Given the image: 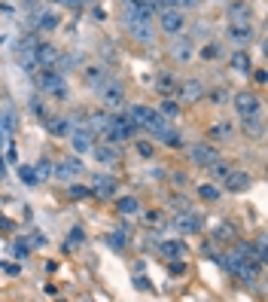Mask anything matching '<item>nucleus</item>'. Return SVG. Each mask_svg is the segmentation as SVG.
Listing matches in <instances>:
<instances>
[{"label": "nucleus", "mask_w": 268, "mask_h": 302, "mask_svg": "<svg viewBox=\"0 0 268 302\" xmlns=\"http://www.w3.org/2000/svg\"><path fill=\"white\" fill-rule=\"evenodd\" d=\"M34 55H37V64L40 67H55V61H58V49L52 46V43H37L34 46Z\"/></svg>", "instance_id": "nucleus-14"}, {"label": "nucleus", "mask_w": 268, "mask_h": 302, "mask_svg": "<svg viewBox=\"0 0 268 302\" xmlns=\"http://www.w3.org/2000/svg\"><path fill=\"white\" fill-rule=\"evenodd\" d=\"M159 113H162V116H168V119H177L180 104H177V101H171V98H165V101H162V107H159Z\"/></svg>", "instance_id": "nucleus-32"}, {"label": "nucleus", "mask_w": 268, "mask_h": 302, "mask_svg": "<svg viewBox=\"0 0 268 302\" xmlns=\"http://www.w3.org/2000/svg\"><path fill=\"white\" fill-rule=\"evenodd\" d=\"M229 64H232V70H235V73H241V76H247V73L253 70V61H250V55H247L244 49H238V52L232 55V61H229Z\"/></svg>", "instance_id": "nucleus-21"}, {"label": "nucleus", "mask_w": 268, "mask_h": 302, "mask_svg": "<svg viewBox=\"0 0 268 302\" xmlns=\"http://www.w3.org/2000/svg\"><path fill=\"white\" fill-rule=\"evenodd\" d=\"M229 18L238 21V24L250 21V6H247V3H232V6H229Z\"/></svg>", "instance_id": "nucleus-26"}, {"label": "nucleus", "mask_w": 268, "mask_h": 302, "mask_svg": "<svg viewBox=\"0 0 268 302\" xmlns=\"http://www.w3.org/2000/svg\"><path fill=\"white\" fill-rule=\"evenodd\" d=\"M198 196H201L204 202H217V199H220V189H217L214 183H204V186H198Z\"/></svg>", "instance_id": "nucleus-34"}, {"label": "nucleus", "mask_w": 268, "mask_h": 302, "mask_svg": "<svg viewBox=\"0 0 268 302\" xmlns=\"http://www.w3.org/2000/svg\"><path fill=\"white\" fill-rule=\"evenodd\" d=\"M171 55H174V61L186 64V61L195 58V43H192L189 37H177V40L171 43Z\"/></svg>", "instance_id": "nucleus-10"}, {"label": "nucleus", "mask_w": 268, "mask_h": 302, "mask_svg": "<svg viewBox=\"0 0 268 302\" xmlns=\"http://www.w3.org/2000/svg\"><path fill=\"white\" fill-rule=\"evenodd\" d=\"M180 98H183L186 104H195V101L204 98V86H201L198 79H186V83L180 86Z\"/></svg>", "instance_id": "nucleus-20"}, {"label": "nucleus", "mask_w": 268, "mask_h": 302, "mask_svg": "<svg viewBox=\"0 0 268 302\" xmlns=\"http://www.w3.org/2000/svg\"><path fill=\"white\" fill-rule=\"evenodd\" d=\"M143 128H146L153 138H159V141H162V138L171 131V119H168V116H162L159 110H150V119H146V125H143Z\"/></svg>", "instance_id": "nucleus-11"}, {"label": "nucleus", "mask_w": 268, "mask_h": 302, "mask_svg": "<svg viewBox=\"0 0 268 302\" xmlns=\"http://www.w3.org/2000/svg\"><path fill=\"white\" fill-rule=\"evenodd\" d=\"M12 254H15L18 260H24V257L31 254V248H27V244H21V241H12Z\"/></svg>", "instance_id": "nucleus-42"}, {"label": "nucleus", "mask_w": 268, "mask_h": 302, "mask_svg": "<svg viewBox=\"0 0 268 302\" xmlns=\"http://www.w3.org/2000/svg\"><path fill=\"white\" fill-rule=\"evenodd\" d=\"M0 269H3V272H6V275H9V278H15V275H18V272H21V266H18V263H3V266H0Z\"/></svg>", "instance_id": "nucleus-44"}, {"label": "nucleus", "mask_w": 268, "mask_h": 302, "mask_svg": "<svg viewBox=\"0 0 268 302\" xmlns=\"http://www.w3.org/2000/svg\"><path fill=\"white\" fill-rule=\"evenodd\" d=\"M88 153L95 156V162H98V165H116V162L122 159V153H119L116 147H110V144H101V147H92Z\"/></svg>", "instance_id": "nucleus-15"}, {"label": "nucleus", "mask_w": 268, "mask_h": 302, "mask_svg": "<svg viewBox=\"0 0 268 302\" xmlns=\"http://www.w3.org/2000/svg\"><path fill=\"white\" fill-rule=\"evenodd\" d=\"M180 235H195V232H201V226H204V214H198V211H183V214H174V223H171Z\"/></svg>", "instance_id": "nucleus-4"}, {"label": "nucleus", "mask_w": 268, "mask_h": 302, "mask_svg": "<svg viewBox=\"0 0 268 302\" xmlns=\"http://www.w3.org/2000/svg\"><path fill=\"white\" fill-rule=\"evenodd\" d=\"M162 6H174V9H195L198 0H159Z\"/></svg>", "instance_id": "nucleus-35"}, {"label": "nucleus", "mask_w": 268, "mask_h": 302, "mask_svg": "<svg viewBox=\"0 0 268 302\" xmlns=\"http://www.w3.org/2000/svg\"><path fill=\"white\" fill-rule=\"evenodd\" d=\"M168 263H171V266H168L171 275H183V272H186V263H183V260H168Z\"/></svg>", "instance_id": "nucleus-43"}, {"label": "nucleus", "mask_w": 268, "mask_h": 302, "mask_svg": "<svg viewBox=\"0 0 268 302\" xmlns=\"http://www.w3.org/2000/svg\"><path fill=\"white\" fill-rule=\"evenodd\" d=\"M143 3H146V6H156V3H159V0H143Z\"/></svg>", "instance_id": "nucleus-48"}, {"label": "nucleus", "mask_w": 268, "mask_h": 302, "mask_svg": "<svg viewBox=\"0 0 268 302\" xmlns=\"http://www.w3.org/2000/svg\"><path fill=\"white\" fill-rule=\"evenodd\" d=\"M119 211H122L125 217H131V214L140 211V202H137L134 196H125V199H119Z\"/></svg>", "instance_id": "nucleus-28"}, {"label": "nucleus", "mask_w": 268, "mask_h": 302, "mask_svg": "<svg viewBox=\"0 0 268 302\" xmlns=\"http://www.w3.org/2000/svg\"><path fill=\"white\" fill-rule=\"evenodd\" d=\"M156 89L162 92V95H171L174 92V76L165 70V73H159V79H156Z\"/></svg>", "instance_id": "nucleus-29"}, {"label": "nucleus", "mask_w": 268, "mask_h": 302, "mask_svg": "<svg viewBox=\"0 0 268 302\" xmlns=\"http://www.w3.org/2000/svg\"><path fill=\"white\" fill-rule=\"evenodd\" d=\"M70 147H73V153H88V150L95 147V131H92V125H85V122L73 125V128H70Z\"/></svg>", "instance_id": "nucleus-6"}, {"label": "nucleus", "mask_w": 268, "mask_h": 302, "mask_svg": "<svg viewBox=\"0 0 268 302\" xmlns=\"http://www.w3.org/2000/svg\"><path fill=\"white\" fill-rule=\"evenodd\" d=\"M34 46H37V40H34V37H24V40L15 46V61H18V67H21V70H27V73H37V70H40L37 55H34Z\"/></svg>", "instance_id": "nucleus-3"}, {"label": "nucleus", "mask_w": 268, "mask_h": 302, "mask_svg": "<svg viewBox=\"0 0 268 302\" xmlns=\"http://www.w3.org/2000/svg\"><path fill=\"white\" fill-rule=\"evenodd\" d=\"M70 128H73V116H52L46 122V131L52 138H64V134H70Z\"/></svg>", "instance_id": "nucleus-19"}, {"label": "nucleus", "mask_w": 268, "mask_h": 302, "mask_svg": "<svg viewBox=\"0 0 268 302\" xmlns=\"http://www.w3.org/2000/svg\"><path fill=\"white\" fill-rule=\"evenodd\" d=\"M189 159L198 165V168H207L211 162H217L220 156H217V150L211 147V144H195L192 150H189Z\"/></svg>", "instance_id": "nucleus-12"}, {"label": "nucleus", "mask_w": 268, "mask_h": 302, "mask_svg": "<svg viewBox=\"0 0 268 302\" xmlns=\"http://www.w3.org/2000/svg\"><path fill=\"white\" fill-rule=\"evenodd\" d=\"M244 131L253 134V138H259L262 134V116H247L244 119Z\"/></svg>", "instance_id": "nucleus-30"}, {"label": "nucleus", "mask_w": 268, "mask_h": 302, "mask_svg": "<svg viewBox=\"0 0 268 302\" xmlns=\"http://www.w3.org/2000/svg\"><path fill=\"white\" fill-rule=\"evenodd\" d=\"M88 193H92V189H88V186H79V183H73V186L67 189V196H70V199H85Z\"/></svg>", "instance_id": "nucleus-39"}, {"label": "nucleus", "mask_w": 268, "mask_h": 302, "mask_svg": "<svg viewBox=\"0 0 268 302\" xmlns=\"http://www.w3.org/2000/svg\"><path fill=\"white\" fill-rule=\"evenodd\" d=\"M220 52H223V49H220V43L214 40V43H207V49H204L201 55H204V58H220Z\"/></svg>", "instance_id": "nucleus-40"}, {"label": "nucleus", "mask_w": 268, "mask_h": 302, "mask_svg": "<svg viewBox=\"0 0 268 302\" xmlns=\"http://www.w3.org/2000/svg\"><path fill=\"white\" fill-rule=\"evenodd\" d=\"M18 180H21V183H27V186L40 183V180H37V171H34V165H18Z\"/></svg>", "instance_id": "nucleus-31"}, {"label": "nucleus", "mask_w": 268, "mask_h": 302, "mask_svg": "<svg viewBox=\"0 0 268 302\" xmlns=\"http://www.w3.org/2000/svg\"><path fill=\"white\" fill-rule=\"evenodd\" d=\"M37 86H40L49 98H58V101H67V98H70V86H67L64 73L55 70V67H43V70H37Z\"/></svg>", "instance_id": "nucleus-1"}, {"label": "nucleus", "mask_w": 268, "mask_h": 302, "mask_svg": "<svg viewBox=\"0 0 268 302\" xmlns=\"http://www.w3.org/2000/svg\"><path fill=\"white\" fill-rule=\"evenodd\" d=\"M107 244H110L113 251H122V248H128V226H119L116 232H110V235H107Z\"/></svg>", "instance_id": "nucleus-24"}, {"label": "nucleus", "mask_w": 268, "mask_h": 302, "mask_svg": "<svg viewBox=\"0 0 268 302\" xmlns=\"http://www.w3.org/2000/svg\"><path fill=\"white\" fill-rule=\"evenodd\" d=\"M162 141H165L168 147H180V134H177V131H168V134H165Z\"/></svg>", "instance_id": "nucleus-45"}, {"label": "nucleus", "mask_w": 268, "mask_h": 302, "mask_svg": "<svg viewBox=\"0 0 268 302\" xmlns=\"http://www.w3.org/2000/svg\"><path fill=\"white\" fill-rule=\"evenodd\" d=\"M235 235H238V232H235L232 223H220V226L214 229V241H217V244H229V241H235Z\"/></svg>", "instance_id": "nucleus-23"}, {"label": "nucleus", "mask_w": 268, "mask_h": 302, "mask_svg": "<svg viewBox=\"0 0 268 302\" xmlns=\"http://www.w3.org/2000/svg\"><path fill=\"white\" fill-rule=\"evenodd\" d=\"M34 171H37V180H46V177H49V174H52V165H49V162H46V159H43V162H40V165H34Z\"/></svg>", "instance_id": "nucleus-38"}, {"label": "nucleus", "mask_w": 268, "mask_h": 302, "mask_svg": "<svg viewBox=\"0 0 268 302\" xmlns=\"http://www.w3.org/2000/svg\"><path fill=\"white\" fill-rule=\"evenodd\" d=\"M98 92V98H101V104L107 107V110H119V107H125V89H122V83H116V79H107L101 89H95Z\"/></svg>", "instance_id": "nucleus-2"}, {"label": "nucleus", "mask_w": 268, "mask_h": 302, "mask_svg": "<svg viewBox=\"0 0 268 302\" xmlns=\"http://www.w3.org/2000/svg\"><path fill=\"white\" fill-rule=\"evenodd\" d=\"M85 241V229L82 226H73L70 232H67V248H79Z\"/></svg>", "instance_id": "nucleus-33"}, {"label": "nucleus", "mask_w": 268, "mask_h": 302, "mask_svg": "<svg viewBox=\"0 0 268 302\" xmlns=\"http://www.w3.org/2000/svg\"><path fill=\"white\" fill-rule=\"evenodd\" d=\"M232 131H235V128H232L229 122H217V125L211 128V134H214V138H232Z\"/></svg>", "instance_id": "nucleus-36"}, {"label": "nucleus", "mask_w": 268, "mask_h": 302, "mask_svg": "<svg viewBox=\"0 0 268 302\" xmlns=\"http://www.w3.org/2000/svg\"><path fill=\"white\" fill-rule=\"evenodd\" d=\"M211 101H214V104H226V101H229V92H226V89H214V92H211Z\"/></svg>", "instance_id": "nucleus-41"}, {"label": "nucleus", "mask_w": 268, "mask_h": 302, "mask_svg": "<svg viewBox=\"0 0 268 302\" xmlns=\"http://www.w3.org/2000/svg\"><path fill=\"white\" fill-rule=\"evenodd\" d=\"M37 28H40V31H55V28H58V15H55L52 9L37 12Z\"/></svg>", "instance_id": "nucleus-25"}, {"label": "nucleus", "mask_w": 268, "mask_h": 302, "mask_svg": "<svg viewBox=\"0 0 268 302\" xmlns=\"http://www.w3.org/2000/svg\"><path fill=\"white\" fill-rule=\"evenodd\" d=\"M92 193L101 196V199H110V196L116 193V177H110V174H95V180H92Z\"/></svg>", "instance_id": "nucleus-18"}, {"label": "nucleus", "mask_w": 268, "mask_h": 302, "mask_svg": "<svg viewBox=\"0 0 268 302\" xmlns=\"http://www.w3.org/2000/svg\"><path fill=\"white\" fill-rule=\"evenodd\" d=\"M159 28L165 31V34H180L183 28H186V18H183V9H174V6H162V12H159Z\"/></svg>", "instance_id": "nucleus-5"}, {"label": "nucleus", "mask_w": 268, "mask_h": 302, "mask_svg": "<svg viewBox=\"0 0 268 302\" xmlns=\"http://www.w3.org/2000/svg\"><path fill=\"white\" fill-rule=\"evenodd\" d=\"M156 251H159L165 260H183V257H186V244H183V241H168V238H162V241H156Z\"/></svg>", "instance_id": "nucleus-16"}, {"label": "nucleus", "mask_w": 268, "mask_h": 302, "mask_svg": "<svg viewBox=\"0 0 268 302\" xmlns=\"http://www.w3.org/2000/svg\"><path fill=\"white\" fill-rule=\"evenodd\" d=\"M82 174V162L79 159H64V162H58V168H55V177L58 180H73V177H79Z\"/></svg>", "instance_id": "nucleus-17"}, {"label": "nucleus", "mask_w": 268, "mask_h": 302, "mask_svg": "<svg viewBox=\"0 0 268 302\" xmlns=\"http://www.w3.org/2000/svg\"><path fill=\"white\" fill-rule=\"evenodd\" d=\"M143 223H146V226H153V229H162V226H165V217H162L159 211H150V214L143 217Z\"/></svg>", "instance_id": "nucleus-37"}, {"label": "nucleus", "mask_w": 268, "mask_h": 302, "mask_svg": "<svg viewBox=\"0 0 268 302\" xmlns=\"http://www.w3.org/2000/svg\"><path fill=\"white\" fill-rule=\"evenodd\" d=\"M232 101H235V110H238L241 119H247V116H262V104H259L256 95H250V92H238Z\"/></svg>", "instance_id": "nucleus-7"}, {"label": "nucleus", "mask_w": 268, "mask_h": 302, "mask_svg": "<svg viewBox=\"0 0 268 302\" xmlns=\"http://www.w3.org/2000/svg\"><path fill=\"white\" fill-rule=\"evenodd\" d=\"M0 174H3V156H0Z\"/></svg>", "instance_id": "nucleus-49"}, {"label": "nucleus", "mask_w": 268, "mask_h": 302, "mask_svg": "<svg viewBox=\"0 0 268 302\" xmlns=\"http://www.w3.org/2000/svg\"><path fill=\"white\" fill-rule=\"evenodd\" d=\"M229 40H232L235 46H250V40H253V28H250V21H244V24L232 21V24H229Z\"/></svg>", "instance_id": "nucleus-13"}, {"label": "nucleus", "mask_w": 268, "mask_h": 302, "mask_svg": "<svg viewBox=\"0 0 268 302\" xmlns=\"http://www.w3.org/2000/svg\"><path fill=\"white\" fill-rule=\"evenodd\" d=\"M137 153H140L143 159H150V156H153V144H137Z\"/></svg>", "instance_id": "nucleus-46"}, {"label": "nucleus", "mask_w": 268, "mask_h": 302, "mask_svg": "<svg viewBox=\"0 0 268 302\" xmlns=\"http://www.w3.org/2000/svg\"><path fill=\"white\" fill-rule=\"evenodd\" d=\"M125 28H128V34L134 37V40H140V43H153V37H156V31H153V18H140V21H125Z\"/></svg>", "instance_id": "nucleus-8"}, {"label": "nucleus", "mask_w": 268, "mask_h": 302, "mask_svg": "<svg viewBox=\"0 0 268 302\" xmlns=\"http://www.w3.org/2000/svg\"><path fill=\"white\" fill-rule=\"evenodd\" d=\"M110 79V73H107V67H98V64H92V67H85V83L92 86V89H101L104 83Z\"/></svg>", "instance_id": "nucleus-22"}, {"label": "nucleus", "mask_w": 268, "mask_h": 302, "mask_svg": "<svg viewBox=\"0 0 268 302\" xmlns=\"http://www.w3.org/2000/svg\"><path fill=\"white\" fill-rule=\"evenodd\" d=\"M207 171H211V177H214V180H223V177L232 171V165H229V162H220V159H217V162H211V165H207Z\"/></svg>", "instance_id": "nucleus-27"}, {"label": "nucleus", "mask_w": 268, "mask_h": 302, "mask_svg": "<svg viewBox=\"0 0 268 302\" xmlns=\"http://www.w3.org/2000/svg\"><path fill=\"white\" fill-rule=\"evenodd\" d=\"M58 3H64V6H76L79 0H58Z\"/></svg>", "instance_id": "nucleus-47"}, {"label": "nucleus", "mask_w": 268, "mask_h": 302, "mask_svg": "<svg viewBox=\"0 0 268 302\" xmlns=\"http://www.w3.org/2000/svg\"><path fill=\"white\" fill-rule=\"evenodd\" d=\"M250 183H253V177H250L247 171H235V168L223 177L226 193H244V189H250Z\"/></svg>", "instance_id": "nucleus-9"}]
</instances>
